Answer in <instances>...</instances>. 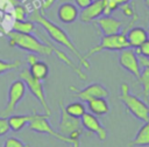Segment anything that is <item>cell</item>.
Masks as SVG:
<instances>
[{
	"label": "cell",
	"mask_w": 149,
	"mask_h": 147,
	"mask_svg": "<svg viewBox=\"0 0 149 147\" xmlns=\"http://www.w3.org/2000/svg\"><path fill=\"white\" fill-rule=\"evenodd\" d=\"M36 29L35 22L31 20H22V21H16L14 20L12 24V30L17 32V33H23V34H30Z\"/></svg>",
	"instance_id": "obj_20"
},
{
	"label": "cell",
	"mask_w": 149,
	"mask_h": 147,
	"mask_svg": "<svg viewBox=\"0 0 149 147\" xmlns=\"http://www.w3.org/2000/svg\"><path fill=\"white\" fill-rule=\"evenodd\" d=\"M86 104H87L88 111L97 117L105 116L109 111L108 102L106 98H93V99H90L88 102H86Z\"/></svg>",
	"instance_id": "obj_16"
},
{
	"label": "cell",
	"mask_w": 149,
	"mask_h": 147,
	"mask_svg": "<svg viewBox=\"0 0 149 147\" xmlns=\"http://www.w3.org/2000/svg\"><path fill=\"white\" fill-rule=\"evenodd\" d=\"M118 1H119L120 5H122V4H125V2H129L130 0H118Z\"/></svg>",
	"instance_id": "obj_33"
},
{
	"label": "cell",
	"mask_w": 149,
	"mask_h": 147,
	"mask_svg": "<svg viewBox=\"0 0 149 147\" xmlns=\"http://www.w3.org/2000/svg\"><path fill=\"white\" fill-rule=\"evenodd\" d=\"M126 48H129V43H128L127 36L123 32H120V33L113 34V35H102L100 38V43L94 46L93 48H91L84 55V57L86 60H88L93 55H95L100 51H104V50H111V51L119 50L120 51Z\"/></svg>",
	"instance_id": "obj_5"
},
{
	"label": "cell",
	"mask_w": 149,
	"mask_h": 147,
	"mask_svg": "<svg viewBox=\"0 0 149 147\" xmlns=\"http://www.w3.org/2000/svg\"><path fill=\"white\" fill-rule=\"evenodd\" d=\"M6 35L9 38L8 44L10 47H15L21 50H26V51L34 52V54L42 55V56H50L52 54L50 41H48L47 38H43V36H42V40H38L31 33L23 34V33H17L14 30L7 32Z\"/></svg>",
	"instance_id": "obj_2"
},
{
	"label": "cell",
	"mask_w": 149,
	"mask_h": 147,
	"mask_svg": "<svg viewBox=\"0 0 149 147\" xmlns=\"http://www.w3.org/2000/svg\"><path fill=\"white\" fill-rule=\"evenodd\" d=\"M120 99L128 112L132 113V116H134L136 119L143 123L149 120V106L137 96L130 93L129 85L127 83H122L120 86Z\"/></svg>",
	"instance_id": "obj_3"
},
{
	"label": "cell",
	"mask_w": 149,
	"mask_h": 147,
	"mask_svg": "<svg viewBox=\"0 0 149 147\" xmlns=\"http://www.w3.org/2000/svg\"><path fill=\"white\" fill-rule=\"evenodd\" d=\"M95 24L99 27L102 35H113L121 32V28L123 26V22L121 20H118L111 15H101L98 19L94 20Z\"/></svg>",
	"instance_id": "obj_12"
},
{
	"label": "cell",
	"mask_w": 149,
	"mask_h": 147,
	"mask_svg": "<svg viewBox=\"0 0 149 147\" xmlns=\"http://www.w3.org/2000/svg\"><path fill=\"white\" fill-rule=\"evenodd\" d=\"M48 118H49L48 114H41V113H38V112L34 108V110H33V118H31L30 123L28 124L29 130H31V131H34V132H37V133H45V134H49V135L56 138L57 140H61V141H63V142H65V144L71 145L72 147H79V141H74V140H72L71 138L61 134L58 131H55V130L51 127V125L49 124Z\"/></svg>",
	"instance_id": "obj_4"
},
{
	"label": "cell",
	"mask_w": 149,
	"mask_h": 147,
	"mask_svg": "<svg viewBox=\"0 0 149 147\" xmlns=\"http://www.w3.org/2000/svg\"><path fill=\"white\" fill-rule=\"evenodd\" d=\"M101 1H102V7H104L102 15H111L114 10H116L120 7V4L118 0H101Z\"/></svg>",
	"instance_id": "obj_24"
},
{
	"label": "cell",
	"mask_w": 149,
	"mask_h": 147,
	"mask_svg": "<svg viewBox=\"0 0 149 147\" xmlns=\"http://www.w3.org/2000/svg\"><path fill=\"white\" fill-rule=\"evenodd\" d=\"M28 70L35 78H37L40 80H44L49 76V66H48V64L45 62H43V61H40V60L37 62H35L34 64L29 65Z\"/></svg>",
	"instance_id": "obj_19"
},
{
	"label": "cell",
	"mask_w": 149,
	"mask_h": 147,
	"mask_svg": "<svg viewBox=\"0 0 149 147\" xmlns=\"http://www.w3.org/2000/svg\"><path fill=\"white\" fill-rule=\"evenodd\" d=\"M144 4H146V6L149 8V0H144Z\"/></svg>",
	"instance_id": "obj_34"
},
{
	"label": "cell",
	"mask_w": 149,
	"mask_h": 147,
	"mask_svg": "<svg viewBox=\"0 0 149 147\" xmlns=\"http://www.w3.org/2000/svg\"><path fill=\"white\" fill-rule=\"evenodd\" d=\"M21 65V61L20 60H15V61H3V60H0V75L2 74H6L8 71H12L16 68H19Z\"/></svg>",
	"instance_id": "obj_23"
},
{
	"label": "cell",
	"mask_w": 149,
	"mask_h": 147,
	"mask_svg": "<svg viewBox=\"0 0 149 147\" xmlns=\"http://www.w3.org/2000/svg\"><path fill=\"white\" fill-rule=\"evenodd\" d=\"M129 147H147L149 146V120L141 126L135 138L129 141Z\"/></svg>",
	"instance_id": "obj_17"
},
{
	"label": "cell",
	"mask_w": 149,
	"mask_h": 147,
	"mask_svg": "<svg viewBox=\"0 0 149 147\" xmlns=\"http://www.w3.org/2000/svg\"><path fill=\"white\" fill-rule=\"evenodd\" d=\"M31 118H33V113H30V114H10L9 117H7V120L9 124V128L14 132H19L26 125H28L30 123Z\"/></svg>",
	"instance_id": "obj_18"
},
{
	"label": "cell",
	"mask_w": 149,
	"mask_h": 147,
	"mask_svg": "<svg viewBox=\"0 0 149 147\" xmlns=\"http://www.w3.org/2000/svg\"><path fill=\"white\" fill-rule=\"evenodd\" d=\"M29 20H31L35 23L40 24L52 41H55L56 43L63 46L64 48H68L79 60V64L80 65L85 66L86 69H90L91 68V64H90L88 60H86L84 57V55L80 54V51L74 46V43L72 42V40L70 38V36L65 33V30L62 27H59L56 23H54L51 20L47 19L45 15H44V13H42L40 9H34L30 13V19Z\"/></svg>",
	"instance_id": "obj_1"
},
{
	"label": "cell",
	"mask_w": 149,
	"mask_h": 147,
	"mask_svg": "<svg viewBox=\"0 0 149 147\" xmlns=\"http://www.w3.org/2000/svg\"><path fill=\"white\" fill-rule=\"evenodd\" d=\"M137 83L142 85V88H143L142 92H143V96L146 98V103L148 104V99H149V68L144 66V69L141 70V76H140Z\"/></svg>",
	"instance_id": "obj_22"
},
{
	"label": "cell",
	"mask_w": 149,
	"mask_h": 147,
	"mask_svg": "<svg viewBox=\"0 0 149 147\" xmlns=\"http://www.w3.org/2000/svg\"><path fill=\"white\" fill-rule=\"evenodd\" d=\"M37 61H38L37 54H34V52H29V54H28V56H27V62H28L29 65L34 64V63L37 62Z\"/></svg>",
	"instance_id": "obj_31"
},
{
	"label": "cell",
	"mask_w": 149,
	"mask_h": 147,
	"mask_svg": "<svg viewBox=\"0 0 149 147\" xmlns=\"http://www.w3.org/2000/svg\"><path fill=\"white\" fill-rule=\"evenodd\" d=\"M28 14V10L24 6H22L21 4H16L13 6V16H14V20L16 21H22V20H26V16Z\"/></svg>",
	"instance_id": "obj_25"
},
{
	"label": "cell",
	"mask_w": 149,
	"mask_h": 147,
	"mask_svg": "<svg viewBox=\"0 0 149 147\" xmlns=\"http://www.w3.org/2000/svg\"><path fill=\"white\" fill-rule=\"evenodd\" d=\"M80 123L83 128L87 130L90 134H95L100 141H105L107 139V130L101 125L97 116L92 114L91 112H85L80 118Z\"/></svg>",
	"instance_id": "obj_11"
},
{
	"label": "cell",
	"mask_w": 149,
	"mask_h": 147,
	"mask_svg": "<svg viewBox=\"0 0 149 147\" xmlns=\"http://www.w3.org/2000/svg\"><path fill=\"white\" fill-rule=\"evenodd\" d=\"M91 2H92V0H74L76 6L79 7V8H81V9L85 8V7H87Z\"/></svg>",
	"instance_id": "obj_30"
},
{
	"label": "cell",
	"mask_w": 149,
	"mask_h": 147,
	"mask_svg": "<svg viewBox=\"0 0 149 147\" xmlns=\"http://www.w3.org/2000/svg\"><path fill=\"white\" fill-rule=\"evenodd\" d=\"M26 84L22 79H16L14 80L8 90V99H7V104L5 106V108L2 111H0V117H9L10 114H13L19 105V103L23 99L24 94H26Z\"/></svg>",
	"instance_id": "obj_7"
},
{
	"label": "cell",
	"mask_w": 149,
	"mask_h": 147,
	"mask_svg": "<svg viewBox=\"0 0 149 147\" xmlns=\"http://www.w3.org/2000/svg\"><path fill=\"white\" fill-rule=\"evenodd\" d=\"M137 56H139V55H137ZM139 61H140L141 66H147V68H149V58L143 57V56H139Z\"/></svg>",
	"instance_id": "obj_32"
},
{
	"label": "cell",
	"mask_w": 149,
	"mask_h": 147,
	"mask_svg": "<svg viewBox=\"0 0 149 147\" xmlns=\"http://www.w3.org/2000/svg\"><path fill=\"white\" fill-rule=\"evenodd\" d=\"M69 89L72 92H74V96L77 98H79V100L85 102V103L93 98H107L109 94V91L104 85H101L99 83H92L84 89H78V88L71 85Z\"/></svg>",
	"instance_id": "obj_9"
},
{
	"label": "cell",
	"mask_w": 149,
	"mask_h": 147,
	"mask_svg": "<svg viewBox=\"0 0 149 147\" xmlns=\"http://www.w3.org/2000/svg\"><path fill=\"white\" fill-rule=\"evenodd\" d=\"M104 13V7H102V1L98 0V1H92L87 7L83 8L79 13V20L80 22L84 23H88L94 21L95 19H98L99 16H101Z\"/></svg>",
	"instance_id": "obj_13"
},
{
	"label": "cell",
	"mask_w": 149,
	"mask_h": 147,
	"mask_svg": "<svg viewBox=\"0 0 149 147\" xmlns=\"http://www.w3.org/2000/svg\"><path fill=\"white\" fill-rule=\"evenodd\" d=\"M135 52L139 56H143V57L149 58V38H147L141 46L135 48Z\"/></svg>",
	"instance_id": "obj_28"
},
{
	"label": "cell",
	"mask_w": 149,
	"mask_h": 147,
	"mask_svg": "<svg viewBox=\"0 0 149 147\" xmlns=\"http://www.w3.org/2000/svg\"><path fill=\"white\" fill-rule=\"evenodd\" d=\"M65 111L72 116V117H76V118H81L83 114L86 112V107L85 105L83 104V102H73V103H70L65 106Z\"/></svg>",
	"instance_id": "obj_21"
},
{
	"label": "cell",
	"mask_w": 149,
	"mask_h": 147,
	"mask_svg": "<svg viewBox=\"0 0 149 147\" xmlns=\"http://www.w3.org/2000/svg\"><path fill=\"white\" fill-rule=\"evenodd\" d=\"M10 131L9 128V124L6 117H0V136L7 134Z\"/></svg>",
	"instance_id": "obj_29"
},
{
	"label": "cell",
	"mask_w": 149,
	"mask_h": 147,
	"mask_svg": "<svg viewBox=\"0 0 149 147\" xmlns=\"http://www.w3.org/2000/svg\"><path fill=\"white\" fill-rule=\"evenodd\" d=\"M92 1H98V0H92Z\"/></svg>",
	"instance_id": "obj_36"
},
{
	"label": "cell",
	"mask_w": 149,
	"mask_h": 147,
	"mask_svg": "<svg viewBox=\"0 0 149 147\" xmlns=\"http://www.w3.org/2000/svg\"><path fill=\"white\" fill-rule=\"evenodd\" d=\"M58 106L61 110V121H59V126H58V132L63 135L69 136V134H71L74 131H83L80 119L70 116L65 111V106L63 104V100L58 102Z\"/></svg>",
	"instance_id": "obj_10"
},
{
	"label": "cell",
	"mask_w": 149,
	"mask_h": 147,
	"mask_svg": "<svg viewBox=\"0 0 149 147\" xmlns=\"http://www.w3.org/2000/svg\"><path fill=\"white\" fill-rule=\"evenodd\" d=\"M128 43L130 48H137L139 46H141L147 38H149L147 29L142 28V27H132L130 29H128V32L126 33Z\"/></svg>",
	"instance_id": "obj_15"
},
{
	"label": "cell",
	"mask_w": 149,
	"mask_h": 147,
	"mask_svg": "<svg viewBox=\"0 0 149 147\" xmlns=\"http://www.w3.org/2000/svg\"><path fill=\"white\" fill-rule=\"evenodd\" d=\"M147 33H148V36H149V28L147 29Z\"/></svg>",
	"instance_id": "obj_35"
},
{
	"label": "cell",
	"mask_w": 149,
	"mask_h": 147,
	"mask_svg": "<svg viewBox=\"0 0 149 147\" xmlns=\"http://www.w3.org/2000/svg\"><path fill=\"white\" fill-rule=\"evenodd\" d=\"M19 78L22 79L27 86V89L31 92V94L40 102V104L42 105V108L44 110L45 114H48L49 117L51 116V111H50V107H49V104L47 102V98H45V94H44V88H43V84H42V80L35 78L28 69H22L19 74Z\"/></svg>",
	"instance_id": "obj_6"
},
{
	"label": "cell",
	"mask_w": 149,
	"mask_h": 147,
	"mask_svg": "<svg viewBox=\"0 0 149 147\" xmlns=\"http://www.w3.org/2000/svg\"><path fill=\"white\" fill-rule=\"evenodd\" d=\"M119 8L121 9L122 14H123L125 16H127V18H133V16L136 14V13H135V8H134V6H133V4H132L130 1L120 5Z\"/></svg>",
	"instance_id": "obj_27"
},
{
	"label": "cell",
	"mask_w": 149,
	"mask_h": 147,
	"mask_svg": "<svg viewBox=\"0 0 149 147\" xmlns=\"http://www.w3.org/2000/svg\"><path fill=\"white\" fill-rule=\"evenodd\" d=\"M57 16L61 20V22H63V23H66V24L73 23L79 16L78 7L76 5H73V4L64 2L58 7Z\"/></svg>",
	"instance_id": "obj_14"
},
{
	"label": "cell",
	"mask_w": 149,
	"mask_h": 147,
	"mask_svg": "<svg viewBox=\"0 0 149 147\" xmlns=\"http://www.w3.org/2000/svg\"><path fill=\"white\" fill-rule=\"evenodd\" d=\"M118 62L122 69L127 70L136 78V82L139 80L142 69H141V64L139 61V56L135 52V50H133L130 47L120 50Z\"/></svg>",
	"instance_id": "obj_8"
},
{
	"label": "cell",
	"mask_w": 149,
	"mask_h": 147,
	"mask_svg": "<svg viewBox=\"0 0 149 147\" xmlns=\"http://www.w3.org/2000/svg\"><path fill=\"white\" fill-rule=\"evenodd\" d=\"M2 147H30V145L23 142L22 140L17 139V138L10 136V138H7L5 140V144Z\"/></svg>",
	"instance_id": "obj_26"
}]
</instances>
